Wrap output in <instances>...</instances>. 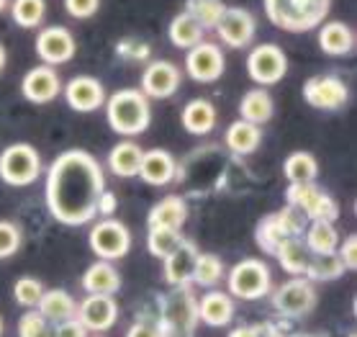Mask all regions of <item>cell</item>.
<instances>
[{"mask_svg": "<svg viewBox=\"0 0 357 337\" xmlns=\"http://www.w3.org/2000/svg\"><path fill=\"white\" fill-rule=\"evenodd\" d=\"M229 291L231 297L244 299V301H257V299L270 294V271L262 260L247 257L236 263L229 273Z\"/></svg>", "mask_w": 357, "mask_h": 337, "instance_id": "obj_6", "label": "cell"}, {"mask_svg": "<svg viewBox=\"0 0 357 337\" xmlns=\"http://www.w3.org/2000/svg\"><path fill=\"white\" fill-rule=\"evenodd\" d=\"M54 337H88V329L82 327L80 322H77V317H75V320H67L62 324H57Z\"/></svg>", "mask_w": 357, "mask_h": 337, "instance_id": "obj_45", "label": "cell"}, {"mask_svg": "<svg viewBox=\"0 0 357 337\" xmlns=\"http://www.w3.org/2000/svg\"><path fill=\"white\" fill-rule=\"evenodd\" d=\"M288 206L303 214V219L311 222H329L334 224L340 216V206L326 190H321L317 183H301V186H288L285 190Z\"/></svg>", "mask_w": 357, "mask_h": 337, "instance_id": "obj_5", "label": "cell"}, {"mask_svg": "<svg viewBox=\"0 0 357 337\" xmlns=\"http://www.w3.org/2000/svg\"><path fill=\"white\" fill-rule=\"evenodd\" d=\"M319 47L329 57H344L355 50V33L344 21H329L319 26Z\"/></svg>", "mask_w": 357, "mask_h": 337, "instance_id": "obj_22", "label": "cell"}, {"mask_svg": "<svg viewBox=\"0 0 357 337\" xmlns=\"http://www.w3.org/2000/svg\"><path fill=\"white\" fill-rule=\"evenodd\" d=\"M273 306L285 317H306L317 306V288L309 278H293L273 294Z\"/></svg>", "mask_w": 357, "mask_h": 337, "instance_id": "obj_10", "label": "cell"}, {"mask_svg": "<svg viewBox=\"0 0 357 337\" xmlns=\"http://www.w3.org/2000/svg\"><path fill=\"white\" fill-rule=\"evenodd\" d=\"M188 219V206L185 201L180 196H167L162 198L160 204L152 206V211L146 216V224H149V230H178L185 224Z\"/></svg>", "mask_w": 357, "mask_h": 337, "instance_id": "obj_24", "label": "cell"}, {"mask_svg": "<svg viewBox=\"0 0 357 337\" xmlns=\"http://www.w3.org/2000/svg\"><path fill=\"white\" fill-rule=\"evenodd\" d=\"M106 178L98 160L85 149H67L49 165L47 206L49 214L67 227H80L98 216Z\"/></svg>", "mask_w": 357, "mask_h": 337, "instance_id": "obj_1", "label": "cell"}, {"mask_svg": "<svg viewBox=\"0 0 357 337\" xmlns=\"http://www.w3.org/2000/svg\"><path fill=\"white\" fill-rule=\"evenodd\" d=\"M224 10H227L224 0H185V13L201 26L203 31L206 29H216L219 18L224 16Z\"/></svg>", "mask_w": 357, "mask_h": 337, "instance_id": "obj_33", "label": "cell"}, {"mask_svg": "<svg viewBox=\"0 0 357 337\" xmlns=\"http://www.w3.org/2000/svg\"><path fill=\"white\" fill-rule=\"evenodd\" d=\"M36 306H39V314L49 324H62V322L77 317V301L67 291H62V288L44 291Z\"/></svg>", "mask_w": 357, "mask_h": 337, "instance_id": "obj_23", "label": "cell"}, {"mask_svg": "<svg viewBox=\"0 0 357 337\" xmlns=\"http://www.w3.org/2000/svg\"><path fill=\"white\" fill-rule=\"evenodd\" d=\"M65 100L67 106L77 114H93L106 103V91L103 85L90 77V75H77L65 85Z\"/></svg>", "mask_w": 357, "mask_h": 337, "instance_id": "obj_16", "label": "cell"}, {"mask_svg": "<svg viewBox=\"0 0 357 337\" xmlns=\"http://www.w3.org/2000/svg\"><path fill=\"white\" fill-rule=\"evenodd\" d=\"M180 121L188 134L203 137V134L213 132V126H216V106L206 98H193L190 103H185Z\"/></svg>", "mask_w": 357, "mask_h": 337, "instance_id": "obj_25", "label": "cell"}, {"mask_svg": "<svg viewBox=\"0 0 357 337\" xmlns=\"http://www.w3.org/2000/svg\"><path fill=\"white\" fill-rule=\"evenodd\" d=\"M116 209V198H114V193H103L100 196V204H98V214H103V216H111V211Z\"/></svg>", "mask_w": 357, "mask_h": 337, "instance_id": "obj_46", "label": "cell"}, {"mask_svg": "<svg viewBox=\"0 0 357 337\" xmlns=\"http://www.w3.org/2000/svg\"><path fill=\"white\" fill-rule=\"evenodd\" d=\"M106 119L108 126L121 137H137L146 132V126L152 121V108L149 98L137 88H123L116 91L106 100Z\"/></svg>", "mask_w": 357, "mask_h": 337, "instance_id": "obj_3", "label": "cell"}, {"mask_svg": "<svg viewBox=\"0 0 357 337\" xmlns=\"http://www.w3.org/2000/svg\"><path fill=\"white\" fill-rule=\"evenodd\" d=\"M21 247V230L13 222H0V260L16 255Z\"/></svg>", "mask_w": 357, "mask_h": 337, "instance_id": "obj_41", "label": "cell"}, {"mask_svg": "<svg viewBox=\"0 0 357 337\" xmlns=\"http://www.w3.org/2000/svg\"><path fill=\"white\" fill-rule=\"evenodd\" d=\"M195 317L208 324V327H224L234 320V301L229 294L221 291H208L206 297L195 304Z\"/></svg>", "mask_w": 357, "mask_h": 337, "instance_id": "obj_20", "label": "cell"}, {"mask_svg": "<svg viewBox=\"0 0 357 337\" xmlns=\"http://www.w3.org/2000/svg\"><path fill=\"white\" fill-rule=\"evenodd\" d=\"M216 33H219V39L231 47V50H244V47H250L252 39H255V33H257V21L252 16L247 8H239V6H231L224 10V16L219 18V24H216Z\"/></svg>", "mask_w": 357, "mask_h": 337, "instance_id": "obj_11", "label": "cell"}, {"mask_svg": "<svg viewBox=\"0 0 357 337\" xmlns=\"http://www.w3.org/2000/svg\"><path fill=\"white\" fill-rule=\"evenodd\" d=\"M273 255L278 257V263L283 268L285 273H291V276H306L309 271V250L303 245V239L301 237H288L283 239L280 245L275 247V253Z\"/></svg>", "mask_w": 357, "mask_h": 337, "instance_id": "obj_28", "label": "cell"}, {"mask_svg": "<svg viewBox=\"0 0 357 337\" xmlns=\"http://www.w3.org/2000/svg\"><path fill=\"white\" fill-rule=\"evenodd\" d=\"M178 173L175 157L167 149H149L142 155V165H139V178L149 186H167Z\"/></svg>", "mask_w": 357, "mask_h": 337, "instance_id": "obj_18", "label": "cell"}, {"mask_svg": "<svg viewBox=\"0 0 357 337\" xmlns=\"http://www.w3.org/2000/svg\"><path fill=\"white\" fill-rule=\"evenodd\" d=\"M229 337H260V327H236L229 332Z\"/></svg>", "mask_w": 357, "mask_h": 337, "instance_id": "obj_47", "label": "cell"}, {"mask_svg": "<svg viewBox=\"0 0 357 337\" xmlns=\"http://www.w3.org/2000/svg\"><path fill=\"white\" fill-rule=\"evenodd\" d=\"M303 98L306 103L321 111H337L347 103L349 91L344 80H340L337 75H314L303 82Z\"/></svg>", "mask_w": 357, "mask_h": 337, "instance_id": "obj_9", "label": "cell"}, {"mask_svg": "<svg viewBox=\"0 0 357 337\" xmlns=\"http://www.w3.org/2000/svg\"><path fill=\"white\" fill-rule=\"evenodd\" d=\"M283 173L291 181V186L301 183H314L319 175V163L311 152H291L288 160L283 163Z\"/></svg>", "mask_w": 357, "mask_h": 337, "instance_id": "obj_31", "label": "cell"}, {"mask_svg": "<svg viewBox=\"0 0 357 337\" xmlns=\"http://www.w3.org/2000/svg\"><path fill=\"white\" fill-rule=\"evenodd\" d=\"M270 24L291 33L314 31L332 10V0H262Z\"/></svg>", "mask_w": 357, "mask_h": 337, "instance_id": "obj_2", "label": "cell"}, {"mask_svg": "<svg viewBox=\"0 0 357 337\" xmlns=\"http://www.w3.org/2000/svg\"><path fill=\"white\" fill-rule=\"evenodd\" d=\"M75 52H77V41H75L73 31L65 26H47L36 36V54L49 67L70 62L75 57Z\"/></svg>", "mask_w": 357, "mask_h": 337, "instance_id": "obj_13", "label": "cell"}, {"mask_svg": "<svg viewBox=\"0 0 357 337\" xmlns=\"http://www.w3.org/2000/svg\"><path fill=\"white\" fill-rule=\"evenodd\" d=\"M306 250L314 255H332L340 247V232L329 222H311L306 230Z\"/></svg>", "mask_w": 357, "mask_h": 337, "instance_id": "obj_30", "label": "cell"}, {"mask_svg": "<svg viewBox=\"0 0 357 337\" xmlns=\"http://www.w3.org/2000/svg\"><path fill=\"white\" fill-rule=\"evenodd\" d=\"M126 337H162V327L152 320H139L131 324Z\"/></svg>", "mask_w": 357, "mask_h": 337, "instance_id": "obj_44", "label": "cell"}, {"mask_svg": "<svg viewBox=\"0 0 357 337\" xmlns=\"http://www.w3.org/2000/svg\"><path fill=\"white\" fill-rule=\"evenodd\" d=\"M88 242H90V250L100 260L114 263V260H121L131 250V232L119 219H103V222H98L90 230Z\"/></svg>", "mask_w": 357, "mask_h": 337, "instance_id": "obj_7", "label": "cell"}, {"mask_svg": "<svg viewBox=\"0 0 357 337\" xmlns=\"http://www.w3.org/2000/svg\"><path fill=\"white\" fill-rule=\"evenodd\" d=\"M342 273H344V265L337 257V253H332V255H317V260H311L306 276L309 280H334Z\"/></svg>", "mask_w": 357, "mask_h": 337, "instance_id": "obj_37", "label": "cell"}, {"mask_svg": "<svg viewBox=\"0 0 357 337\" xmlns=\"http://www.w3.org/2000/svg\"><path fill=\"white\" fill-rule=\"evenodd\" d=\"M180 88V67L167 62V59H155L149 62L142 75V93L146 98H172Z\"/></svg>", "mask_w": 357, "mask_h": 337, "instance_id": "obj_14", "label": "cell"}, {"mask_svg": "<svg viewBox=\"0 0 357 337\" xmlns=\"http://www.w3.org/2000/svg\"><path fill=\"white\" fill-rule=\"evenodd\" d=\"M21 93H24L26 100H31L36 106L52 103L62 93V82H59L57 70L49 65L31 67L24 75V80H21Z\"/></svg>", "mask_w": 357, "mask_h": 337, "instance_id": "obj_15", "label": "cell"}, {"mask_svg": "<svg viewBox=\"0 0 357 337\" xmlns=\"http://www.w3.org/2000/svg\"><path fill=\"white\" fill-rule=\"evenodd\" d=\"M142 155L144 149L139 147L137 142H119L111 152H108V167L111 173L119 175V178H137L139 175V165H142Z\"/></svg>", "mask_w": 357, "mask_h": 337, "instance_id": "obj_27", "label": "cell"}, {"mask_svg": "<svg viewBox=\"0 0 357 337\" xmlns=\"http://www.w3.org/2000/svg\"><path fill=\"white\" fill-rule=\"evenodd\" d=\"M6 8H8V0H0V13H3Z\"/></svg>", "mask_w": 357, "mask_h": 337, "instance_id": "obj_49", "label": "cell"}, {"mask_svg": "<svg viewBox=\"0 0 357 337\" xmlns=\"http://www.w3.org/2000/svg\"><path fill=\"white\" fill-rule=\"evenodd\" d=\"M167 33H170V41L178 47V50H193L195 44H201L203 41V29L195 24L193 18L188 16L185 10L172 18Z\"/></svg>", "mask_w": 357, "mask_h": 337, "instance_id": "obj_32", "label": "cell"}, {"mask_svg": "<svg viewBox=\"0 0 357 337\" xmlns=\"http://www.w3.org/2000/svg\"><path fill=\"white\" fill-rule=\"evenodd\" d=\"M116 320H119V304L114 301V297L88 294V299L77 306V322L90 332H106L114 327Z\"/></svg>", "mask_w": 357, "mask_h": 337, "instance_id": "obj_17", "label": "cell"}, {"mask_svg": "<svg viewBox=\"0 0 357 337\" xmlns=\"http://www.w3.org/2000/svg\"><path fill=\"white\" fill-rule=\"evenodd\" d=\"M227 70V59L224 52L211 44V41H201L185 54V73L195 82H216Z\"/></svg>", "mask_w": 357, "mask_h": 337, "instance_id": "obj_12", "label": "cell"}, {"mask_svg": "<svg viewBox=\"0 0 357 337\" xmlns=\"http://www.w3.org/2000/svg\"><path fill=\"white\" fill-rule=\"evenodd\" d=\"M349 337H357V335H355V332H352V335H349Z\"/></svg>", "mask_w": 357, "mask_h": 337, "instance_id": "obj_51", "label": "cell"}, {"mask_svg": "<svg viewBox=\"0 0 357 337\" xmlns=\"http://www.w3.org/2000/svg\"><path fill=\"white\" fill-rule=\"evenodd\" d=\"M41 294H44V286H41V280L31 278V276H24V278L16 280V286H13V297L21 306H36L39 304Z\"/></svg>", "mask_w": 357, "mask_h": 337, "instance_id": "obj_40", "label": "cell"}, {"mask_svg": "<svg viewBox=\"0 0 357 337\" xmlns=\"http://www.w3.org/2000/svg\"><path fill=\"white\" fill-rule=\"evenodd\" d=\"M255 237H257V245L265 250V253H275V247L283 242V239H288L285 237V232L280 230V224H278V219H275V214H270V216H265L260 224H257V232H255Z\"/></svg>", "mask_w": 357, "mask_h": 337, "instance_id": "obj_38", "label": "cell"}, {"mask_svg": "<svg viewBox=\"0 0 357 337\" xmlns=\"http://www.w3.org/2000/svg\"><path fill=\"white\" fill-rule=\"evenodd\" d=\"M337 257L342 260V265L347 268V271H355L357 268V237L355 234H349L344 239V245L337 247Z\"/></svg>", "mask_w": 357, "mask_h": 337, "instance_id": "obj_43", "label": "cell"}, {"mask_svg": "<svg viewBox=\"0 0 357 337\" xmlns=\"http://www.w3.org/2000/svg\"><path fill=\"white\" fill-rule=\"evenodd\" d=\"M82 288L93 297H114L116 291L121 288V276L114 268V263L98 260L82 273Z\"/></svg>", "mask_w": 357, "mask_h": 337, "instance_id": "obj_21", "label": "cell"}, {"mask_svg": "<svg viewBox=\"0 0 357 337\" xmlns=\"http://www.w3.org/2000/svg\"><path fill=\"white\" fill-rule=\"evenodd\" d=\"M195 257H198V250H195L193 242L183 239L180 247L172 253V255L165 257V280L170 286H185L193 280V268H195Z\"/></svg>", "mask_w": 357, "mask_h": 337, "instance_id": "obj_19", "label": "cell"}, {"mask_svg": "<svg viewBox=\"0 0 357 337\" xmlns=\"http://www.w3.org/2000/svg\"><path fill=\"white\" fill-rule=\"evenodd\" d=\"M10 16L21 29H36L47 16V3L44 0H13L10 3Z\"/></svg>", "mask_w": 357, "mask_h": 337, "instance_id": "obj_34", "label": "cell"}, {"mask_svg": "<svg viewBox=\"0 0 357 337\" xmlns=\"http://www.w3.org/2000/svg\"><path fill=\"white\" fill-rule=\"evenodd\" d=\"M224 140H227V147L231 149L234 155H252L255 149L260 147L262 129L260 126H255V123L242 121V119H239V121L229 123Z\"/></svg>", "mask_w": 357, "mask_h": 337, "instance_id": "obj_29", "label": "cell"}, {"mask_svg": "<svg viewBox=\"0 0 357 337\" xmlns=\"http://www.w3.org/2000/svg\"><path fill=\"white\" fill-rule=\"evenodd\" d=\"M39 173L41 157L31 144L18 142L0 152V181H6L8 186H16V188L31 186L39 178Z\"/></svg>", "mask_w": 357, "mask_h": 337, "instance_id": "obj_4", "label": "cell"}, {"mask_svg": "<svg viewBox=\"0 0 357 337\" xmlns=\"http://www.w3.org/2000/svg\"><path fill=\"white\" fill-rule=\"evenodd\" d=\"M18 337H54V324H49L39 312H26L18 322Z\"/></svg>", "mask_w": 357, "mask_h": 337, "instance_id": "obj_39", "label": "cell"}, {"mask_svg": "<svg viewBox=\"0 0 357 337\" xmlns=\"http://www.w3.org/2000/svg\"><path fill=\"white\" fill-rule=\"evenodd\" d=\"M224 276V263H221L219 255L213 253H198L195 257V268H193V280L190 283H198V286H216Z\"/></svg>", "mask_w": 357, "mask_h": 337, "instance_id": "obj_35", "label": "cell"}, {"mask_svg": "<svg viewBox=\"0 0 357 337\" xmlns=\"http://www.w3.org/2000/svg\"><path fill=\"white\" fill-rule=\"evenodd\" d=\"M0 335H3V320H0Z\"/></svg>", "mask_w": 357, "mask_h": 337, "instance_id": "obj_50", "label": "cell"}, {"mask_svg": "<svg viewBox=\"0 0 357 337\" xmlns=\"http://www.w3.org/2000/svg\"><path fill=\"white\" fill-rule=\"evenodd\" d=\"M180 242H183V237H180L178 230H149V234H146V247H149V253L155 257H160V260H165L167 255H172L175 250L180 247Z\"/></svg>", "mask_w": 357, "mask_h": 337, "instance_id": "obj_36", "label": "cell"}, {"mask_svg": "<svg viewBox=\"0 0 357 337\" xmlns=\"http://www.w3.org/2000/svg\"><path fill=\"white\" fill-rule=\"evenodd\" d=\"M239 114H242V121H250L255 126H262L268 123L275 114V103H273V96H270L265 88H255V91H247L239 100Z\"/></svg>", "mask_w": 357, "mask_h": 337, "instance_id": "obj_26", "label": "cell"}, {"mask_svg": "<svg viewBox=\"0 0 357 337\" xmlns=\"http://www.w3.org/2000/svg\"><path fill=\"white\" fill-rule=\"evenodd\" d=\"M100 8V0H65V10L77 21H88Z\"/></svg>", "mask_w": 357, "mask_h": 337, "instance_id": "obj_42", "label": "cell"}, {"mask_svg": "<svg viewBox=\"0 0 357 337\" xmlns=\"http://www.w3.org/2000/svg\"><path fill=\"white\" fill-rule=\"evenodd\" d=\"M247 73L257 85H275L288 73V57L278 44H257L247 57Z\"/></svg>", "mask_w": 357, "mask_h": 337, "instance_id": "obj_8", "label": "cell"}, {"mask_svg": "<svg viewBox=\"0 0 357 337\" xmlns=\"http://www.w3.org/2000/svg\"><path fill=\"white\" fill-rule=\"evenodd\" d=\"M6 62H8V54H6V47L0 44V73L6 70Z\"/></svg>", "mask_w": 357, "mask_h": 337, "instance_id": "obj_48", "label": "cell"}]
</instances>
